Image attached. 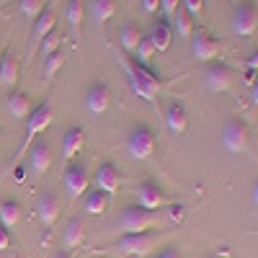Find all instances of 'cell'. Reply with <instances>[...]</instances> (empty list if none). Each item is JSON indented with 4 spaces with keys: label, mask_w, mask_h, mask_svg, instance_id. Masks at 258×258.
Here are the masks:
<instances>
[{
    "label": "cell",
    "mask_w": 258,
    "mask_h": 258,
    "mask_svg": "<svg viewBox=\"0 0 258 258\" xmlns=\"http://www.w3.org/2000/svg\"><path fill=\"white\" fill-rule=\"evenodd\" d=\"M116 59H119V64L124 68V75H126V83H129V88H132V93L137 98L147 101V103H153L155 96H158V91H160V80L155 78V73L142 68V64H137L135 59L129 62L126 54H119Z\"/></svg>",
    "instance_id": "cell-1"
},
{
    "label": "cell",
    "mask_w": 258,
    "mask_h": 258,
    "mask_svg": "<svg viewBox=\"0 0 258 258\" xmlns=\"http://www.w3.org/2000/svg\"><path fill=\"white\" fill-rule=\"evenodd\" d=\"M52 116H54L52 103H39V106H34V109H31V114L26 119V135H24V142H21L18 153H16V160H21V158L26 155V150L31 147V142L52 124Z\"/></svg>",
    "instance_id": "cell-2"
},
{
    "label": "cell",
    "mask_w": 258,
    "mask_h": 258,
    "mask_svg": "<svg viewBox=\"0 0 258 258\" xmlns=\"http://www.w3.org/2000/svg\"><path fill=\"white\" fill-rule=\"evenodd\" d=\"M155 147H158V137L153 132V126L135 124L126 132V153L132 155L135 160H147L150 155L155 153Z\"/></svg>",
    "instance_id": "cell-3"
},
{
    "label": "cell",
    "mask_w": 258,
    "mask_h": 258,
    "mask_svg": "<svg viewBox=\"0 0 258 258\" xmlns=\"http://www.w3.org/2000/svg\"><path fill=\"white\" fill-rule=\"evenodd\" d=\"M250 142V129L243 119L238 116H230L222 126V145L227 153H243Z\"/></svg>",
    "instance_id": "cell-4"
},
{
    "label": "cell",
    "mask_w": 258,
    "mask_h": 258,
    "mask_svg": "<svg viewBox=\"0 0 258 258\" xmlns=\"http://www.w3.org/2000/svg\"><path fill=\"white\" fill-rule=\"evenodd\" d=\"M62 183H64V191H68V197L75 202L80 199L85 191H88V168H85V163H68V168H64V173H62Z\"/></svg>",
    "instance_id": "cell-5"
},
{
    "label": "cell",
    "mask_w": 258,
    "mask_h": 258,
    "mask_svg": "<svg viewBox=\"0 0 258 258\" xmlns=\"http://www.w3.org/2000/svg\"><path fill=\"white\" fill-rule=\"evenodd\" d=\"M155 225V212L150 209H142V207H126L121 214H119V227L126 232H147L150 227Z\"/></svg>",
    "instance_id": "cell-6"
},
{
    "label": "cell",
    "mask_w": 258,
    "mask_h": 258,
    "mask_svg": "<svg viewBox=\"0 0 258 258\" xmlns=\"http://www.w3.org/2000/svg\"><path fill=\"white\" fill-rule=\"evenodd\" d=\"M83 103H85V109H88V114H93V116L106 114L111 106V88L103 80H93L88 88H85Z\"/></svg>",
    "instance_id": "cell-7"
},
{
    "label": "cell",
    "mask_w": 258,
    "mask_h": 258,
    "mask_svg": "<svg viewBox=\"0 0 258 258\" xmlns=\"http://www.w3.org/2000/svg\"><path fill=\"white\" fill-rule=\"evenodd\" d=\"M258 29V8L250 3V0H243V3L235 6V13H232V31L248 39L253 36Z\"/></svg>",
    "instance_id": "cell-8"
},
{
    "label": "cell",
    "mask_w": 258,
    "mask_h": 258,
    "mask_svg": "<svg viewBox=\"0 0 258 258\" xmlns=\"http://www.w3.org/2000/svg\"><path fill=\"white\" fill-rule=\"evenodd\" d=\"M220 52H222V41H220V39H214V36H212L209 31H204V29L194 31V36H191V54H194V59L212 62Z\"/></svg>",
    "instance_id": "cell-9"
},
{
    "label": "cell",
    "mask_w": 258,
    "mask_h": 258,
    "mask_svg": "<svg viewBox=\"0 0 258 258\" xmlns=\"http://www.w3.org/2000/svg\"><path fill=\"white\" fill-rule=\"evenodd\" d=\"M158 240L155 232H126L116 240V250L124 253V255H142L153 248V243Z\"/></svg>",
    "instance_id": "cell-10"
},
{
    "label": "cell",
    "mask_w": 258,
    "mask_h": 258,
    "mask_svg": "<svg viewBox=\"0 0 258 258\" xmlns=\"http://www.w3.org/2000/svg\"><path fill=\"white\" fill-rule=\"evenodd\" d=\"M207 88L212 93H225L232 88V83H235V70L230 68V64H222V62H212L209 68H207Z\"/></svg>",
    "instance_id": "cell-11"
},
{
    "label": "cell",
    "mask_w": 258,
    "mask_h": 258,
    "mask_svg": "<svg viewBox=\"0 0 258 258\" xmlns=\"http://www.w3.org/2000/svg\"><path fill=\"white\" fill-rule=\"evenodd\" d=\"M52 165V147L44 140H34L31 147L26 150V168L31 170L34 176H41L44 170Z\"/></svg>",
    "instance_id": "cell-12"
},
{
    "label": "cell",
    "mask_w": 258,
    "mask_h": 258,
    "mask_svg": "<svg viewBox=\"0 0 258 258\" xmlns=\"http://www.w3.org/2000/svg\"><path fill=\"white\" fill-rule=\"evenodd\" d=\"M93 183H96V188H101L103 194L114 197V194L119 191V186H121V173H119V168H116L111 160H103V163L96 168Z\"/></svg>",
    "instance_id": "cell-13"
},
{
    "label": "cell",
    "mask_w": 258,
    "mask_h": 258,
    "mask_svg": "<svg viewBox=\"0 0 258 258\" xmlns=\"http://www.w3.org/2000/svg\"><path fill=\"white\" fill-rule=\"evenodd\" d=\"M137 207H142V209H150V212H158L163 204H168V194L155 183V181H142L140 183V188H137Z\"/></svg>",
    "instance_id": "cell-14"
},
{
    "label": "cell",
    "mask_w": 258,
    "mask_h": 258,
    "mask_svg": "<svg viewBox=\"0 0 258 258\" xmlns=\"http://www.w3.org/2000/svg\"><path fill=\"white\" fill-rule=\"evenodd\" d=\"M83 147H85V129L78 126V124H73V126L64 129V137H62V158L73 163V158L80 155Z\"/></svg>",
    "instance_id": "cell-15"
},
{
    "label": "cell",
    "mask_w": 258,
    "mask_h": 258,
    "mask_svg": "<svg viewBox=\"0 0 258 258\" xmlns=\"http://www.w3.org/2000/svg\"><path fill=\"white\" fill-rule=\"evenodd\" d=\"M85 13L93 18L96 29H103L116 13V0H88L85 3Z\"/></svg>",
    "instance_id": "cell-16"
},
{
    "label": "cell",
    "mask_w": 258,
    "mask_h": 258,
    "mask_svg": "<svg viewBox=\"0 0 258 258\" xmlns=\"http://www.w3.org/2000/svg\"><path fill=\"white\" fill-rule=\"evenodd\" d=\"M165 124L168 129L173 132L176 137H181L186 129H188V111L181 101H170L168 109H165Z\"/></svg>",
    "instance_id": "cell-17"
},
{
    "label": "cell",
    "mask_w": 258,
    "mask_h": 258,
    "mask_svg": "<svg viewBox=\"0 0 258 258\" xmlns=\"http://www.w3.org/2000/svg\"><path fill=\"white\" fill-rule=\"evenodd\" d=\"M147 39L153 41L155 54H158V52H165V49L170 47V41H173V29H170V21L155 18L153 26H150V31H147Z\"/></svg>",
    "instance_id": "cell-18"
},
{
    "label": "cell",
    "mask_w": 258,
    "mask_h": 258,
    "mask_svg": "<svg viewBox=\"0 0 258 258\" xmlns=\"http://www.w3.org/2000/svg\"><path fill=\"white\" fill-rule=\"evenodd\" d=\"M36 212H39V220L44 225H54L59 217V202L52 191H41L36 197Z\"/></svg>",
    "instance_id": "cell-19"
},
{
    "label": "cell",
    "mask_w": 258,
    "mask_h": 258,
    "mask_svg": "<svg viewBox=\"0 0 258 258\" xmlns=\"http://www.w3.org/2000/svg\"><path fill=\"white\" fill-rule=\"evenodd\" d=\"M54 24H57V18H54V11H52V3L44 6V11H41L36 18H34V29H31V39H34V44H41V39H44L47 34L54 31Z\"/></svg>",
    "instance_id": "cell-20"
},
{
    "label": "cell",
    "mask_w": 258,
    "mask_h": 258,
    "mask_svg": "<svg viewBox=\"0 0 258 258\" xmlns=\"http://www.w3.org/2000/svg\"><path fill=\"white\" fill-rule=\"evenodd\" d=\"M6 106H8V111H11V116H16V119H29V114H31V98L24 93V91H13V93H8V98H6Z\"/></svg>",
    "instance_id": "cell-21"
},
{
    "label": "cell",
    "mask_w": 258,
    "mask_h": 258,
    "mask_svg": "<svg viewBox=\"0 0 258 258\" xmlns=\"http://www.w3.org/2000/svg\"><path fill=\"white\" fill-rule=\"evenodd\" d=\"M64 18L73 29V36L78 39L83 34V21H85V0H68V8H64Z\"/></svg>",
    "instance_id": "cell-22"
},
{
    "label": "cell",
    "mask_w": 258,
    "mask_h": 258,
    "mask_svg": "<svg viewBox=\"0 0 258 258\" xmlns=\"http://www.w3.org/2000/svg\"><path fill=\"white\" fill-rule=\"evenodd\" d=\"M85 212L88 214H93V217H101V214L109 209V204H111V197L109 194H103L101 188H91V191H85Z\"/></svg>",
    "instance_id": "cell-23"
},
{
    "label": "cell",
    "mask_w": 258,
    "mask_h": 258,
    "mask_svg": "<svg viewBox=\"0 0 258 258\" xmlns=\"http://www.w3.org/2000/svg\"><path fill=\"white\" fill-rule=\"evenodd\" d=\"M170 29H173V36H178V39H191L194 36V31H197V29H194V18L183 11V6L173 13V18H170Z\"/></svg>",
    "instance_id": "cell-24"
},
{
    "label": "cell",
    "mask_w": 258,
    "mask_h": 258,
    "mask_svg": "<svg viewBox=\"0 0 258 258\" xmlns=\"http://www.w3.org/2000/svg\"><path fill=\"white\" fill-rule=\"evenodd\" d=\"M18 73H21L18 57L11 54V52H6L3 57H0V83H3V85H16Z\"/></svg>",
    "instance_id": "cell-25"
},
{
    "label": "cell",
    "mask_w": 258,
    "mask_h": 258,
    "mask_svg": "<svg viewBox=\"0 0 258 258\" xmlns=\"http://www.w3.org/2000/svg\"><path fill=\"white\" fill-rule=\"evenodd\" d=\"M140 39H142V31H140L137 24H124V26L119 29V44H121V49H124L126 54H135Z\"/></svg>",
    "instance_id": "cell-26"
},
{
    "label": "cell",
    "mask_w": 258,
    "mask_h": 258,
    "mask_svg": "<svg viewBox=\"0 0 258 258\" xmlns=\"http://www.w3.org/2000/svg\"><path fill=\"white\" fill-rule=\"evenodd\" d=\"M83 238H85V222L80 217H73L68 222V227H64L62 240H64V245H68V248H78L83 243Z\"/></svg>",
    "instance_id": "cell-27"
},
{
    "label": "cell",
    "mask_w": 258,
    "mask_h": 258,
    "mask_svg": "<svg viewBox=\"0 0 258 258\" xmlns=\"http://www.w3.org/2000/svg\"><path fill=\"white\" fill-rule=\"evenodd\" d=\"M21 220V204L16 199H3L0 202V225H6L8 230L16 227Z\"/></svg>",
    "instance_id": "cell-28"
},
{
    "label": "cell",
    "mask_w": 258,
    "mask_h": 258,
    "mask_svg": "<svg viewBox=\"0 0 258 258\" xmlns=\"http://www.w3.org/2000/svg\"><path fill=\"white\" fill-rule=\"evenodd\" d=\"M132 57H135L137 64H142V68L150 70V64H153V57H155V47H153V41L147 39V34H142V39H140V44H137V49H135Z\"/></svg>",
    "instance_id": "cell-29"
},
{
    "label": "cell",
    "mask_w": 258,
    "mask_h": 258,
    "mask_svg": "<svg viewBox=\"0 0 258 258\" xmlns=\"http://www.w3.org/2000/svg\"><path fill=\"white\" fill-rule=\"evenodd\" d=\"M64 59H68V52H64V49H57V52L47 54V57H44V75H47V78H54V75L62 70Z\"/></svg>",
    "instance_id": "cell-30"
},
{
    "label": "cell",
    "mask_w": 258,
    "mask_h": 258,
    "mask_svg": "<svg viewBox=\"0 0 258 258\" xmlns=\"http://www.w3.org/2000/svg\"><path fill=\"white\" fill-rule=\"evenodd\" d=\"M62 41H64V36H62L59 31H52V34H47L44 39H41V44H39V52H41V57H47V54H52V52L62 49Z\"/></svg>",
    "instance_id": "cell-31"
},
{
    "label": "cell",
    "mask_w": 258,
    "mask_h": 258,
    "mask_svg": "<svg viewBox=\"0 0 258 258\" xmlns=\"http://www.w3.org/2000/svg\"><path fill=\"white\" fill-rule=\"evenodd\" d=\"M47 3L49 0H18V11L24 13L26 18H36L41 11H44Z\"/></svg>",
    "instance_id": "cell-32"
},
{
    "label": "cell",
    "mask_w": 258,
    "mask_h": 258,
    "mask_svg": "<svg viewBox=\"0 0 258 258\" xmlns=\"http://www.w3.org/2000/svg\"><path fill=\"white\" fill-rule=\"evenodd\" d=\"M181 3H183V11H186L191 18L204 13V0H181Z\"/></svg>",
    "instance_id": "cell-33"
},
{
    "label": "cell",
    "mask_w": 258,
    "mask_h": 258,
    "mask_svg": "<svg viewBox=\"0 0 258 258\" xmlns=\"http://www.w3.org/2000/svg\"><path fill=\"white\" fill-rule=\"evenodd\" d=\"M181 8V0H160V11H163V18L170 21L173 18V13Z\"/></svg>",
    "instance_id": "cell-34"
},
{
    "label": "cell",
    "mask_w": 258,
    "mask_h": 258,
    "mask_svg": "<svg viewBox=\"0 0 258 258\" xmlns=\"http://www.w3.org/2000/svg\"><path fill=\"white\" fill-rule=\"evenodd\" d=\"M8 245H11V230L0 225V250H8Z\"/></svg>",
    "instance_id": "cell-35"
},
{
    "label": "cell",
    "mask_w": 258,
    "mask_h": 258,
    "mask_svg": "<svg viewBox=\"0 0 258 258\" xmlns=\"http://www.w3.org/2000/svg\"><path fill=\"white\" fill-rule=\"evenodd\" d=\"M142 11H145L147 16L158 13V11H160V0H142Z\"/></svg>",
    "instance_id": "cell-36"
},
{
    "label": "cell",
    "mask_w": 258,
    "mask_h": 258,
    "mask_svg": "<svg viewBox=\"0 0 258 258\" xmlns=\"http://www.w3.org/2000/svg\"><path fill=\"white\" fill-rule=\"evenodd\" d=\"M245 64H248V70H258V49H253V52L245 57Z\"/></svg>",
    "instance_id": "cell-37"
},
{
    "label": "cell",
    "mask_w": 258,
    "mask_h": 258,
    "mask_svg": "<svg viewBox=\"0 0 258 258\" xmlns=\"http://www.w3.org/2000/svg\"><path fill=\"white\" fill-rule=\"evenodd\" d=\"M183 214H186V212H183L181 204H173V207H170V220H176V222H178V220H183Z\"/></svg>",
    "instance_id": "cell-38"
},
{
    "label": "cell",
    "mask_w": 258,
    "mask_h": 258,
    "mask_svg": "<svg viewBox=\"0 0 258 258\" xmlns=\"http://www.w3.org/2000/svg\"><path fill=\"white\" fill-rule=\"evenodd\" d=\"M155 258H181V255H178V250H176V248H163Z\"/></svg>",
    "instance_id": "cell-39"
},
{
    "label": "cell",
    "mask_w": 258,
    "mask_h": 258,
    "mask_svg": "<svg viewBox=\"0 0 258 258\" xmlns=\"http://www.w3.org/2000/svg\"><path fill=\"white\" fill-rule=\"evenodd\" d=\"M250 103L253 106H258V78L253 80V85H250Z\"/></svg>",
    "instance_id": "cell-40"
},
{
    "label": "cell",
    "mask_w": 258,
    "mask_h": 258,
    "mask_svg": "<svg viewBox=\"0 0 258 258\" xmlns=\"http://www.w3.org/2000/svg\"><path fill=\"white\" fill-rule=\"evenodd\" d=\"M24 176H26V168H24V165H16L13 178H16V181H24Z\"/></svg>",
    "instance_id": "cell-41"
},
{
    "label": "cell",
    "mask_w": 258,
    "mask_h": 258,
    "mask_svg": "<svg viewBox=\"0 0 258 258\" xmlns=\"http://www.w3.org/2000/svg\"><path fill=\"white\" fill-rule=\"evenodd\" d=\"M250 199H253V204L258 207V178L253 181V188H250Z\"/></svg>",
    "instance_id": "cell-42"
},
{
    "label": "cell",
    "mask_w": 258,
    "mask_h": 258,
    "mask_svg": "<svg viewBox=\"0 0 258 258\" xmlns=\"http://www.w3.org/2000/svg\"><path fill=\"white\" fill-rule=\"evenodd\" d=\"M52 258H73V255H70V253H68V250H57V253H54V255H52Z\"/></svg>",
    "instance_id": "cell-43"
},
{
    "label": "cell",
    "mask_w": 258,
    "mask_h": 258,
    "mask_svg": "<svg viewBox=\"0 0 258 258\" xmlns=\"http://www.w3.org/2000/svg\"><path fill=\"white\" fill-rule=\"evenodd\" d=\"M0 57H3V44H0Z\"/></svg>",
    "instance_id": "cell-44"
},
{
    "label": "cell",
    "mask_w": 258,
    "mask_h": 258,
    "mask_svg": "<svg viewBox=\"0 0 258 258\" xmlns=\"http://www.w3.org/2000/svg\"><path fill=\"white\" fill-rule=\"evenodd\" d=\"M0 3H11V0H0Z\"/></svg>",
    "instance_id": "cell-45"
},
{
    "label": "cell",
    "mask_w": 258,
    "mask_h": 258,
    "mask_svg": "<svg viewBox=\"0 0 258 258\" xmlns=\"http://www.w3.org/2000/svg\"><path fill=\"white\" fill-rule=\"evenodd\" d=\"M230 3H235V0H230Z\"/></svg>",
    "instance_id": "cell-46"
}]
</instances>
